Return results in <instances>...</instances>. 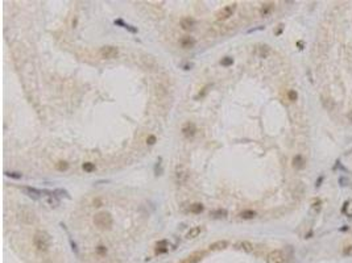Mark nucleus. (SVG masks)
<instances>
[{"mask_svg": "<svg viewBox=\"0 0 352 263\" xmlns=\"http://www.w3.org/2000/svg\"><path fill=\"white\" fill-rule=\"evenodd\" d=\"M33 245L38 251H48L52 245V237L45 230H37L33 235Z\"/></svg>", "mask_w": 352, "mask_h": 263, "instance_id": "f257e3e1", "label": "nucleus"}, {"mask_svg": "<svg viewBox=\"0 0 352 263\" xmlns=\"http://www.w3.org/2000/svg\"><path fill=\"white\" fill-rule=\"evenodd\" d=\"M94 224L95 226H98L102 230L106 229H111L112 224H113V219L110 212H106V210H102V212L95 213L94 216Z\"/></svg>", "mask_w": 352, "mask_h": 263, "instance_id": "f03ea898", "label": "nucleus"}, {"mask_svg": "<svg viewBox=\"0 0 352 263\" xmlns=\"http://www.w3.org/2000/svg\"><path fill=\"white\" fill-rule=\"evenodd\" d=\"M119 54V49L116 46H112V45H106V46L100 48L99 50V55L104 59H113L116 58Z\"/></svg>", "mask_w": 352, "mask_h": 263, "instance_id": "7ed1b4c3", "label": "nucleus"}, {"mask_svg": "<svg viewBox=\"0 0 352 263\" xmlns=\"http://www.w3.org/2000/svg\"><path fill=\"white\" fill-rule=\"evenodd\" d=\"M20 219L24 224H27V225H33V224L37 221L36 213L29 208H21L20 209Z\"/></svg>", "mask_w": 352, "mask_h": 263, "instance_id": "20e7f679", "label": "nucleus"}, {"mask_svg": "<svg viewBox=\"0 0 352 263\" xmlns=\"http://www.w3.org/2000/svg\"><path fill=\"white\" fill-rule=\"evenodd\" d=\"M235 9H236V3L226 5V7H223L222 9H219L216 12V18L218 20H227V18H229L234 15Z\"/></svg>", "mask_w": 352, "mask_h": 263, "instance_id": "39448f33", "label": "nucleus"}, {"mask_svg": "<svg viewBox=\"0 0 352 263\" xmlns=\"http://www.w3.org/2000/svg\"><path fill=\"white\" fill-rule=\"evenodd\" d=\"M174 175H176V182L178 184H183V183H186L187 179H189V171H187V169L185 167V166L178 164L176 167Z\"/></svg>", "mask_w": 352, "mask_h": 263, "instance_id": "423d86ee", "label": "nucleus"}, {"mask_svg": "<svg viewBox=\"0 0 352 263\" xmlns=\"http://www.w3.org/2000/svg\"><path fill=\"white\" fill-rule=\"evenodd\" d=\"M285 256L281 250H273L266 255V263H284Z\"/></svg>", "mask_w": 352, "mask_h": 263, "instance_id": "0eeeda50", "label": "nucleus"}, {"mask_svg": "<svg viewBox=\"0 0 352 263\" xmlns=\"http://www.w3.org/2000/svg\"><path fill=\"white\" fill-rule=\"evenodd\" d=\"M195 133H197V126H195V124L187 123V124H185V125L182 126V134H183V136L186 137V138L194 137Z\"/></svg>", "mask_w": 352, "mask_h": 263, "instance_id": "6e6552de", "label": "nucleus"}, {"mask_svg": "<svg viewBox=\"0 0 352 263\" xmlns=\"http://www.w3.org/2000/svg\"><path fill=\"white\" fill-rule=\"evenodd\" d=\"M255 53L259 58H268L271 54V48L268 45H257L255 49Z\"/></svg>", "mask_w": 352, "mask_h": 263, "instance_id": "1a4fd4ad", "label": "nucleus"}, {"mask_svg": "<svg viewBox=\"0 0 352 263\" xmlns=\"http://www.w3.org/2000/svg\"><path fill=\"white\" fill-rule=\"evenodd\" d=\"M180 25L183 30H191L195 27V20L193 17H183V18H181Z\"/></svg>", "mask_w": 352, "mask_h": 263, "instance_id": "9d476101", "label": "nucleus"}, {"mask_svg": "<svg viewBox=\"0 0 352 263\" xmlns=\"http://www.w3.org/2000/svg\"><path fill=\"white\" fill-rule=\"evenodd\" d=\"M180 45L183 49H190L195 45V40L194 37H190V36H185L182 38H180Z\"/></svg>", "mask_w": 352, "mask_h": 263, "instance_id": "9b49d317", "label": "nucleus"}, {"mask_svg": "<svg viewBox=\"0 0 352 263\" xmlns=\"http://www.w3.org/2000/svg\"><path fill=\"white\" fill-rule=\"evenodd\" d=\"M293 167L294 169H297V170H302V169H305V166H306V161H305V158L302 157V155H296L293 158Z\"/></svg>", "mask_w": 352, "mask_h": 263, "instance_id": "f8f14e48", "label": "nucleus"}, {"mask_svg": "<svg viewBox=\"0 0 352 263\" xmlns=\"http://www.w3.org/2000/svg\"><path fill=\"white\" fill-rule=\"evenodd\" d=\"M236 247L243 250V251H247V253L253 251V249H255V246L249 241H240V242L236 243Z\"/></svg>", "mask_w": 352, "mask_h": 263, "instance_id": "ddd939ff", "label": "nucleus"}, {"mask_svg": "<svg viewBox=\"0 0 352 263\" xmlns=\"http://www.w3.org/2000/svg\"><path fill=\"white\" fill-rule=\"evenodd\" d=\"M201 233H202V226H194L189 230L185 237H186V240H194L197 237H199Z\"/></svg>", "mask_w": 352, "mask_h": 263, "instance_id": "4468645a", "label": "nucleus"}, {"mask_svg": "<svg viewBox=\"0 0 352 263\" xmlns=\"http://www.w3.org/2000/svg\"><path fill=\"white\" fill-rule=\"evenodd\" d=\"M274 9V3L269 2V3H264L262 4V7L260 9V15L261 16H268L272 13V11Z\"/></svg>", "mask_w": 352, "mask_h": 263, "instance_id": "2eb2a0df", "label": "nucleus"}, {"mask_svg": "<svg viewBox=\"0 0 352 263\" xmlns=\"http://www.w3.org/2000/svg\"><path fill=\"white\" fill-rule=\"evenodd\" d=\"M23 191H24L29 197H33V199H38V197L42 195L41 191H38V190H36V188H32V187H23Z\"/></svg>", "mask_w": 352, "mask_h": 263, "instance_id": "dca6fc26", "label": "nucleus"}, {"mask_svg": "<svg viewBox=\"0 0 352 263\" xmlns=\"http://www.w3.org/2000/svg\"><path fill=\"white\" fill-rule=\"evenodd\" d=\"M228 246V242L227 241H216V242H214V243H211L210 245V250H213V251H216V250H223V249H226Z\"/></svg>", "mask_w": 352, "mask_h": 263, "instance_id": "f3484780", "label": "nucleus"}, {"mask_svg": "<svg viewBox=\"0 0 352 263\" xmlns=\"http://www.w3.org/2000/svg\"><path fill=\"white\" fill-rule=\"evenodd\" d=\"M115 24H116V25H120L121 28H124V29H127V30H129L131 33H136V32H137V29H136V28H133L132 25L124 23L123 20H121V18H119V20H115Z\"/></svg>", "mask_w": 352, "mask_h": 263, "instance_id": "a211bd4d", "label": "nucleus"}, {"mask_svg": "<svg viewBox=\"0 0 352 263\" xmlns=\"http://www.w3.org/2000/svg\"><path fill=\"white\" fill-rule=\"evenodd\" d=\"M253 217H256V212L251 209H247V210H243L240 213V219L243 220H252Z\"/></svg>", "mask_w": 352, "mask_h": 263, "instance_id": "6ab92c4d", "label": "nucleus"}, {"mask_svg": "<svg viewBox=\"0 0 352 263\" xmlns=\"http://www.w3.org/2000/svg\"><path fill=\"white\" fill-rule=\"evenodd\" d=\"M202 210H203V205H202L201 203H195V204H193V205L190 207V212H191V213H195V215H197V213H201Z\"/></svg>", "mask_w": 352, "mask_h": 263, "instance_id": "aec40b11", "label": "nucleus"}, {"mask_svg": "<svg viewBox=\"0 0 352 263\" xmlns=\"http://www.w3.org/2000/svg\"><path fill=\"white\" fill-rule=\"evenodd\" d=\"M232 63H234V58H231V57H224V58H222V61H220V65L224 66V67L231 66Z\"/></svg>", "mask_w": 352, "mask_h": 263, "instance_id": "412c9836", "label": "nucleus"}, {"mask_svg": "<svg viewBox=\"0 0 352 263\" xmlns=\"http://www.w3.org/2000/svg\"><path fill=\"white\" fill-rule=\"evenodd\" d=\"M82 169L85 170L86 172H92V171L95 170V164H94L92 162H86V163H83Z\"/></svg>", "mask_w": 352, "mask_h": 263, "instance_id": "4be33fe9", "label": "nucleus"}, {"mask_svg": "<svg viewBox=\"0 0 352 263\" xmlns=\"http://www.w3.org/2000/svg\"><path fill=\"white\" fill-rule=\"evenodd\" d=\"M57 169H58L60 171H66L69 169V163L65 162V161H61V162L57 163Z\"/></svg>", "mask_w": 352, "mask_h": 263, "instance_id": "5701e85b", "label": "nucleus"}, {"mask_svg": "<svg viewBox=\"0 0 352 263\" xmlns=\"http://www.w3.org/2000/svg\"><path fill=\"white\" fill-rule=\"evenodd\" d=\"M287 98H289L290 101H296L298 99V94L294 91V89H290V91L287 92Z\"/></svg>", "mask_w": 352, "mask_h": 263, "instance_id": "b1692460", "label": "nucleus"}, {"mask_svg": "<svg viewBox=\"0 0 352 263\" xmlns=\"http://www.w3.org/2000/svg\"><path fill=\"white\" fill-rule=\"evenodd\" d=\"M211 215H213L214 217H224V216L227 215V212H226L224 209H218V210H214V212L211 213Z\"/></svg>", "mask_w": 352, "mask_h": 263, "instance_id": "393cba45", "label": "nucleus"}, {"mask_svg": "<svg viewBox=\"0 0 352 263\" xmlns=\"http://www.w3.org/2000/svg\"><path fill=\"white\" fill-rule=\"evenodd\" d=\"M5 175L13 179H20L23 176V174H20V172H5Z\"/></svg>", "mask_w": 352, "mask_h": 263, "instance_id": "a878e982", "label": "nucleus"}, {"mask_svg": "<svg viewBox=\"0 0 352 263\" xmlns=\"http://www.w3.org/2000/svg\"><path fill=\"white\" fill-rule=\"evenodd\" d=\"M343 254L347 255V256L352 255V245H347V246H345V247L343 249Z\"/></svg>", "mask_w": 352, "mask_h": 263, "instance_id": "bb28decb", "label": "nucleus"}, {"mask_svg": "<svg viewBox=\"0 0 352 263\" xmlns=\"http://www.w3.org/2000/svg\"><path fill=\"white\" fill-rule=\"evenodd\" d=\"M156 141H157L156 136H153V134H150V136H148V138H146V144H148V145H155V144H156Z\"/></svg>", "mask_w": 352, "mask_h": 263, "instance_id": "cd10ccee", "label": "nucleus"}, {"mask_svg": "<svg viewBox=\"0 0 352 263\" xmlns=\"http://www.w3.org/2000/svg\"><path fill=\"white\" fill-rule=\"evenodd\" d=\"M157 247H168V241H160L157 242Z\"/></svg>", "mask_w": 352, "mask_h": 263, "instance_id": "c85d7f7f", "label": "nucleus"}, {"mask_svg": "<svg viewBox=\"0 0 352 263\" xmlns=\"http://www.w3.org/2000/svg\"><path fill=\"white\" fill-rule=\"evenodd\" d=\"M166 251H168V247H157L156 249L157 254H162V253H166Z\"/></svg>", "mask_w": 352, "mask_h": 263, "instance_id": "c756f323", "label": "nucleus"}, {"mask_svg": "<svg viewBox=\"0 0 352 263\" xmlns=\"http://www.w3.org/2000/svg\"><path fill=\"white\" fill-rule=\"evenodd\" d=\"M207 88H208V87H204V88H203V91L198 94L195 99H199V98H202V96H204V95H206V92H207Z\"/></svg>", "mask_w": 352, "mask_h": 263, "instance_id": "7c9ffc66", "label": "nucleus"}, {"mask_svg": "<svg viewBox=\"0 0 352 263\" xmlns=\"http://www.w3.org/2000/svg\"><path fill=\"white\" fill-rule=\"evenodd\" d=\"M94 204H95V207H100V200H99V199H97V200L94 201Z\"/></svg>", "mask_w": 352, "mask_h": 263, "instance_id": "2f4dec72", "label": "nucleus"}, {"mask_svg": "<svg viewBox=\"0 0 352 263\" xmlns=\"http://www.w3.org/2000/svg\"><path fill=\"white\" fill-rule=\"evenodd\" d=\"M98 251H99V253H103V251H106V249H104L103 246H99V247H98Z\"/></svg>", "mask_w": 352, "mask_h": 263, "instance_id": "473e14b6", "label": "nucleus"}, {"mask_svg": "<svg viewBox=\"0 0 352 263\" xmlns=\"http://www.w3.org/2000/svg\"><path fill=\"white\" fill-rule=\"evenodd\" d=\"M76 21H78L76 18H75V20H73V27H76Z\"/></svg>", "mask_w": 352, "mask_h": 263, "instance_id": "72a5a7b5", "label": "nucleus"}, {"mask_svg": "<svg viewBox=\"0 0 352 263\" xmlns=\"http://www.w3.org/2000/svg\"><path fill=\"white\" fill-rule=\"evenodd\" d=\"M349 120L352 121V113H349Z\"/></svg>", "mask_w": 352, "mask_h": 263, "instance_id": "f704fd0d", "label": "nucleus"}]
</instances>
